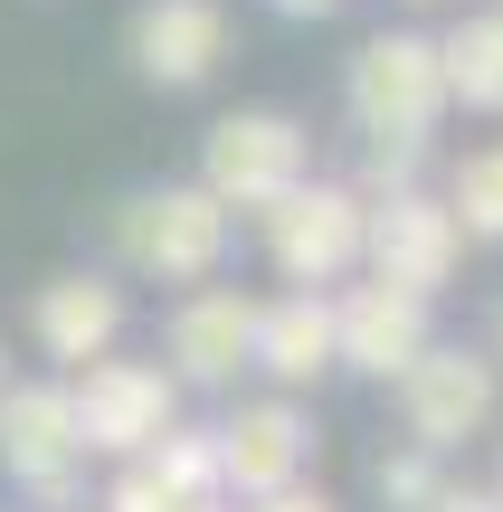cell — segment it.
Returning <instances> with one entry per match:
<instances>
[{"label": "cell", "instance_id": "6da1fadb", "mask_svg": "<svg viewBox=\"0 0 503 512\" xmlns=\"http://www.w3.org/2000/svg\"><path fill=\"white\" fill-rule=\"evenodd\" d=\"M342 105H352L361 143H437V124H447V67H437V38H418V29L361 38L352 76H342Z\"/></svg>", "mask_w": 503, "mask_h": 512}, {"label": "cell", "instance_id": "7a4b0ae2", "mask_svg": "<svg viewBox=\"0 0 503 512\" xmlns=\"http://www.w3.org/2000/svg\"><path fill=\"white\" fill-rule=\"evenodd\" d=\"M228 228H238V209H219L200 181H162L114 209V256L133 275H162V285H200V275H219Z\"/></svg>", "mask_w": 503, "mask_h": 512}, {"label": "cell", "instance_id": "3957f363", "mask_svg": "<svg viewBox=\"0 0 503 512\" xmlns=\"http://www.w3.org/2000/svg\"><path fill=\"white\" fill-rule=\"evenodd\" d=\"M304 171H314V143H304V124H295V114H276V105L219 114L209 143H200V190L219 209H276Z\"/></svg>", "mask_w": 503, "mask_h": 512}, {"label": "cell", "instance_id": "277c9868", "mask_svg": "<svg viewBox=\"0 0 503 512\" xmlns=\"http://www.w3.org/2000/svg\"><path fill=\"white\" fill-rule=\"evenodd\" d=\"M257 219H266V256H276L285 285H342V275L361 266V219H371V200H361L352 181H314V171H304Z\"/></svg>", "mask_w": 503, "mask_h": 512}, {"label": "cell", "instance_id": "5b68a950", "mask_svg": "<svg viewBox=\"0 0 503 512\" xmlns=\"http://www.w3.org/2000/svg\"><path fill=\"white\" fill-rule=\"evenodd\" d=\"M67 408H76V437H86L95 456H143L152 437L181 427V380H171L162 361H114V351H95L86 380L67 389Z\"/></svg>", "mask_w": 503, "mask_h": 512}, {"label": "cell", "instance_id": "8992f818", "mask_svg": "<svg viewBox=\"0 0 503 512\" xmlns=\"http://www.w3.org/2000/svg\"><path fill=\"white\" fill-rule=\"evenodd\" d=\"M390 389H399V418H409V446H428V456L485 437V418H494V361L466 342H428Z\"/></svg>", "mask_w": 503, "mask_h": 512}, {"label": "cell", "instance_id": "52a82bcc", "mask_svg": "<svg viewBox=\"0 0 503 512\" xmlns=\"http://www.w3.org/2000/svg\"><path fill=\"white\" fill-rule=\"evenodd\" d=\"M76 456H86V437H76V408L57 380H29V389H0V475L29 484L48 512L76 503Z\"/></svg>", "mask_w": 503, "mask_h": 512}, {"label": "cell", "instance_id": "ba28073f", "mask_svg": "<svg viewBox=\"0 0 503 512\" xmlns=\"http://www.w3.org/2000/svg\"><path fill=\"white\" fill-rule=\"evenodd\" d=\"M456 256H466V228H456V209L437 200V190H399V200H371V219H361V266H371L380 285L437 294V285L456 275Z\"/></svg>", "mask_w": 503, "mask_h": 512}, {"label": "cell", "instance_id": "9c48e42d", "mask_svg": "<svg viewBox=\"0 0 503 512\" xmlns=\"http://www.w3.org/2000/svg\"><path fill=\"white\" fill-rule=\"evenodd\" d=\"M162 351H171V380L181 389H228L247 361H257V294H238V285H190L181 304H171V323H162Z\"/></svg>", "mask_w": 503, "mask_h": 512}, {"label": "cell", "instance_id": "30bf717a", "mask_svg": "<svg viewBox=\"0 0 503 512\" xmlns=\"http://www.w3.org/2000/svg\"><path fill=\"white\" fill-rule=\"evenodd\" d=\"M428 351V294L409 285H342L333 294V370H371V380H399V370Z\"/></svg>", "mask_w": 503, "mask_h": 512}, {"label": "cell", "instance_id": "8fae6325", "mask_svg": "<svg viewBox=\"0 0 503 512\" xmlns=\"http://www.w3.org/2000/svg\"><path fill=\"white\" fill-rule=\"evenodd\" d=\"M133 67H143V86L181 95V86H209L228 57V10L219 0H143L133 10Z\"/></svg>", "mask_w": 503, "mask_h": 512}, {"label": "cell", "instance_id": "7c38bea8", "mask_svg": "<svg viewBox=\"0 0 503 512\" xmlns=\"http://www.w3.org/2000/svg\"><path fill=\"white\" fill-rule=\"evenodd\" d=\"M219 437V494H276V484H304V456H314V427H304L295 399H247Z\"/></svg>", "mask_w": 503, "mask_h": 512}, {"label": "cell", "instance_id": "4fadbf2b", "mask_svg": "<svg viewBox=\"0 0 503 512\" xmlns=\"http://www.w3.org/2000/svg\"><path fill=\"white\" fill-rule=\"evenodd\" d=\"M29 332H38L48 361L86 370L95 351H114V332H124V285H114V275H48L38 304H29Z\"/></svg>", "mask_w": 503, "mask_h": 512}, {"label": "cell", "instance_id": "5bb4252c", "mask_svg": "<svg viewBox=\"0 0 503 512\" xmlns=\"http://www.w3.org/2000/svg\"><path fill=\"white\" fill-rule=\"evenodd\" d=\"M247 370H276L285 389L323 380V370H333V294L295 285V294H276V304H257V361Z\"/></svg>", "mask_w": 503, "mask_h": 512}, {"label": "cell", "instance_id": "9a60e30c", "mask_svg": "<svg viewBox=\"0 0 503 512\" xmlns=\"http://www.w3.org/2000/svg\"><path fill=\"white\" fill-rule=\"evenodd\" d=\"M437 67H447V105L466 114H503V10H475L437 38Z\"/></svg>", "mask_w": 503, "mask_h": 512}, {"label": "cell", "instance_id": "2e32d148", "mask_svg": "<svg viewBox=\"0 0 503 512\" xmlns=\"http://www.w3.org/2000/svg\"><path fill=\"white\" fill-rule=\"evenodd\" d=\"M447 209H456V228L466 238H503V143H485V152H466L456 162V181H447Z\"/></svg>", "mask_w": 503, "mask_h": 512}, {"label": "cell", "instance_id": "e0dca14e", "mask_svg": "<svg viewBox=\"0 0 503 512\" xmlns=\"http://www.w3.org/2000/svg\"><path fill=\"white\" fill-rule=\"evenodd\" d=\"M143 465H152V475H162L190 512L219 503V437H190V427H171V437H152V446H143Z\"/></svg>", "mask_w": 503, "mask_h": 512}, {"label": "cell", "instance_id": "ac0fdd59", "mask_svg": "<svg viewBox=\"0 0 503 512\" xmlns=\"http://www.w3.org/2000/svg\"><path fill=\"white\" fill-rule=\"evenodd\" d=\"M437 484H447V475H437L428 446H399V456H380V503H390V512H428Z\"/></svg>", "mask_w": 503, "mask_h": 512}, {"label": "cell", "instance_id": "d6986e66", "mask_svg": "<svg viewBox=\"0 0 503 512\" xmlns=\"http://www.w3.org/2000/svg\"><path fill=\"white\" fill-rule=\"evenodd\" d=\"M418 162H428V143H371L361 152V200H399V190H418Z\"/></svg>", "mask_w": 503, "mask_h": 512}, {"label": "cell", "instance_id": "ffe728a7", "mask_svg": "<svg viewBox=\"0 0 503 512\" xmlns=\"http://www.w3.org/2000/svg\"><path fill=\"white\" fill-rule=\"evenodd\" d=\"M105 512H190V503H181V494H171V484H162V475H152V465H143V456H124V475H114V484H105Z\"/></svg>", "mask_w": 503, "mask_h": 512}, {"label": "cell", "instance_id": "44dd1931", "mask_svg": "<svg viewBox=\"0 0 503 512\" xmlns=\"http://www.w3.org/2000/svg\"><path fill=\"white\" fill-rule=\"evenodd\" d=\"M428 512H503V494H475V484H437Z\"/></svg>", "mask_w": 503, "mask_h": 512}, {"label": "cell", "instance_id": "7402d4cb", "mask_svg": "<svg viewBox=\"0 0 503 512\" xmlns=\"http://www.w3.org/2000/svg\"><path fill=\"white\" fill-rule=\"evenodd\" d=\"M257 512H333V494H304V484H276V494H257Z\"/></svg>", "mask_w": 503, "mask_h": 512}, {"label": "cell", "instance_id": "603a6c76", "mask_svg": "<svg viewBox=\"0 0 503 512\" xmlns=\"http://www.w3.org/2000/svg\"><path fill=\"white\" fill-rule=\"evenodd\" d=\"M266 10H276V19H333L342 0H266Z\"/></svg>", "mask_w": 503, "mask_h": 512}, {"label": "cell", "instance_id": "cb8c5ba5", "mask_svg": "<svg viewBox=\"0 0 503 512\" xmlns=\"http://www.w3.org/2000/svg\"><path fill=\"white\" fill-rule=\"evenodd\" d=\"M485 361H494V370H503V313H494V351H485Z\"/></svg>", "mask_w": 503, "mask_h": 512}, {"label": "cell", "instance_id": "d4e9b609", "mask_svg": "<svg viewBox=\"0 0 503 512\" xmlns=\"http://www.w3.org/2000/svg\"><path fill=\"white\" fill-rule=\"evenodd\" d=\"M0 389H10V361H0Z\"/></svg>", "mask_w": 503, "mask_h": 512}, {"label": "cell", "instance_id": "484cf974", "mask_svg": "<svg viewBox=\"0 0 503 512\" xmlns=\"http://www.w3.org/2000/svg\"><path fill=\"white\" fill-rule=\"evenodd\" d=\"M200 512H219V503H200Z\"/></svg>", "mask_w": 503, "mask_h": 512}, {"label": "cell", "instance_id": "4316f807", "mask_svg": "<svg viewBox=\"0 0 503 512\" xmlns=\"http://www.w3.org/2000/svg\"><path fill=\"white\" fill-rule=\"evenodd\" d=\"M418 10H428V0H418Z\"/></svg>", "mask_w": 503, "mask_h": 512}, {"label": "cell", "instance_id": "83f0119b", "mask_svg": "<svg viewBox=\"0 0 503 512\" xmlns=\"http://www.w3.org/2000/svg\"><path fill=\"white\" fill-rule=\"evenodd\" d=\"M494 10H503V0H494Z\"/></svg>", "mask_w": 503, "mask_h": 512}, {"label": "cell", "instance_id": "f1b7e54d", "mask_svg": "<svg viewBox=\"0 0 503 512\" xmlns=\"http://www.w3.org/2000/svg\"><path fill=\"white\" fill-rule=\"evenodd\" d=\"M494 494H503V484H494Z\"/></svg>", "mask_w": 503, "mask_h": 512}]
</instances>
